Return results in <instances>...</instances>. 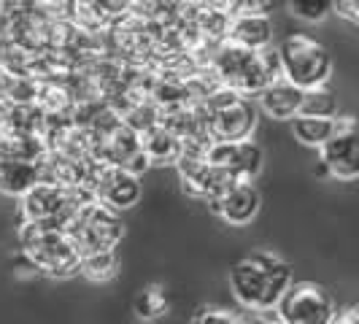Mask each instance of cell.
<instances>
[{"label": "cell", "instance_id": "cell-8", "mask_svg": "<svg viewBox=\"0 0 359 324\" xmlns=\"http://www.w3.org/2000/svg\"><path fill=\"white\" fill-rule=\"evenodd\" d=\"M322 162L330 176L341 181L359 179V122L351 116H335V133L322 146Z\"/></svg>", "mask_w": 359, "mask_h": 324}, {"label": "cell", "instance_id": "cell-3", "mask_svg": "<svg viewBox=\"0 0 359 324\" xmlns=\"http://www.w3.org/2000/svg\"><path fill=\"white\" fill-rule=\"evenodd\" d=\"M214 68L219 71L222 81L230 84V90L238 95L241 92H262L268 84L284 79L278 52H273V49L252 52V49H241L235 43H227L216 52Z\"/></svg>", "mask_w": 359, "mask_h": 324}, {"label": "cell", "instance_id": "cell-26", "mask_svg": "<svg viewBox=\"0 0 359 324\" xmlns=\"http://www.w3.org/2000/svg\"><path fill=\"white\" fill-rule=\"evenodd\" d=\"M351 311H354V313H357V316H359V306H354V308H351Z\"/></svg>", "mask_w": 359, "mask_h": 324}, {"label": "cell", "instance_id": "cell-9", "mask_svg": "<svg viewBox=\"0 0 359 324\" xmlns=\"http://www.w3.org/2000/svg\"><path fill=\"white\" fill-rule=\"evenodd\" d=\"M205 160L214 168L230 173L238 181H249L262 165V149L249 141H235V144H211L205 151Z\"/></svg>", "mask_w": 359, "mask_h": 324}, {"label": "cell", "instance_id": "cell-14", "mask_svg": "<svg viewBox=\"0 0 359 324\" xmlns=\"http://www.w3.org/2000/svg\"><path fill=\"white\" fill-rule=\"evenodd\" d=\"M43 181V162H3L0 165V192L25 198Z\"/></svg>", "mask_w": 359, "mask_h": 324}, {"label": "cell", "instance_id": "cell-23", "mask_svg": "<svg viewBox=\"0 0 359 324\" xmlns=\"http://www.w3.org/2000/svg\"><path fill=\"white\" fill-rule=\"evenodd\" d=\"M335 8H338V14L346 19H351V22H357L359 25V0H351V3H332Z\"/></svg>", "mask_w": 359, "mask_h": 324}, {"label": "cell", "instance_id": "cell-10", "mask_svg": "<svg viewBox=\"0 0 359 324\" xmlns=\"http://www.w3.org/2000/svg\"><path fill=\"white\" fill-rule=\"evenodd\" d=\"M95 198L111 208H130L141 198V184L135 179V173L111 165L103 170L100 181H95Z\"/></svg>", "mask_w": 359, "mask_h": 324}, {"label": "cell", "instance_id": "cell-7", "mask_svg": "<svg viewBox=\"0 0 359 324\" xmlns=\"http://www.w3.org/2000/svg\"><path fill=\"white\" fill-rule=\"evenodd\" d=\"M208 130L214 135V144L249 141L254 130L252 103L233 90L216 92L208 106Z\"/></svg>", "mask_w": 359, "mask_h": 324}, {"label": "cell", "instance_id": "cell-19", "mask_svg": "<svg viewBox=\"0 0 359 324\" xmlns=\"http://www.w3.org/2000/svg\"><path fill=\"white\" fill-rule=\"evenodd\" d=\"M335 111H338V100H335L332 90H327V87H316V90L303 92V108H300V116L335 119Z\"/></svg>", "mask_w": 359, "mask_h": 324}, {"label": "cell", "instance_id": "cell-24", "mask_svg": "<svg viewBox=\"0 0 359 324\" xmlns=\"http://www.w3.org/2000/svg\"><path fill=\"white\" fill-rule=\"evenodd\" d=\"M332 324H359V316L354 313V311H346V313H341V316H335V322Z\"/></svg>", "mask_w": 359, "mask_h": 324}, {"label": "cell", "instance_id": "cell-21", "mask_svg": "<svg viewBox=\"0 0 359 324\" xmlns=\"http://www.w3.org/2000/svg\"><path fill=\"white\" fill-rule=\"evenodd\" d=\"M292 6V14L300 19H308V22H319V19L327 17V11L332 8V3L327 0H294L289 3Z\"/></svg>", "mask_w": 359, "mask_h": 324}, {"label": "cell", "instance_id": "cell-18", "mask_svg": "<svg viewBox=\"0 0 359 324\" xmlns=\"http://www.w3.org/2000/svg\"><path fill=\"white\" fill-rule=\"evenodd\" d=\"M168 303H170V300H168L165 289L157 287V284H151V287H144L138 295H135L133 311H135V316H138V319H144V322H154V319L165 316Z\"/></svg>", "mask_w": 359, "mask_h": 324}, {"label": "cell", "instance_id": "cell-25", "mask_svg": "<svg viewBox=\"0 0 359 324\" xmlns=\"http://www.w3.org/2000/svg\"><path fill=\"white\" fill-rule=\"evenodd\" d=\"M262 324H284L281 319H273V322H262Z\"/></svg>", "mask_w": 359, "mask_h": 324}, {"label": "cell", "instance_id": "cell-5", "mask_svg": "<svg viewBox=\"0 0 359 324\" xmlns=\"http://www.w3.org/2000/svg\"><path fill=\"white\" fill-rule=\"evenodd\" d=\"M122 233H125L122 219L114 214L108 205H103L100 200L84 205L68 222V235H71L73 246L81 254V259L97 252H111L114 243L122 238Z\"/></svg>", "mask_w": 359, "mask_h": 324}, {"label": "cell", "instance_id": "cell-6", "mask_svg": "<svg viewBox=\"0 0 359 324\" xmlns=\"http://www.w3.org/2000/svg\"><path fill=\"white\" fill-rule=\"evenodd\" d=\"M276 308L284 324H332L338 316L332 295L316 281H292Z\"/></svg>", "mask_w": 359, "mask_h": 324}, {"label": "cell", "instance_id": "cell-2", "mask_svg": "<svg viewBox=\"0 0 359 324\" xmlns=\"http://www.w3.org/2000/svg\"><path fill=\"white\" fill-rule=\"evenodd\" d=\"M22 252L27 254L41 273L57 278L81 270V254L73 246L65 222H27L22 224Z\"/></svg>", "mask_w": 359, "mask_h": 324}, {"label": "cell", "instance_id": "cell-16", "mask_svg": "<svg viewBox=\"0 0 359 324\" xmlns=\"http://www.w3.org/2000/svg\"><path fill=\"white\" fill-rule=\"evenodd\" d=\"M292 133L300 144L319 146L322 149L332 133H335V119H322V116H294L292 119Z\"/></svg>", "mask_w": 359, "mask_h": 324}, {"label": "cell", "instance_id": "cell-20", "mask_svg": "<svg viewBox=\"0 0 359 324\" xmlns=\"http://www.w3.org/2000/svg\"><path fill=\"white\" fill-rule=\"evenodd\" d=\"M116 268H119V259H116L114 249L111 252L90 254V257L81 259V270H84V276H90L92 281H106V278H111L116 273Z\"/></svg>", "mask_w": 359, "mask_h": 324}, {"label": "cell", "instance_id": "cell-4", "mask_svg": "<svg viewBox=\"0 0 359 324\" xmlns=\"http://www.w3.org/2000/svg\"><path fill=\"white\" fill-rule=\"evenodd\" d=\"M278 62H281V76L303 92L324 87L332 73L330 52L316 38L303 36V33H294L281 41Z\"/></svg>", "mask_w": 359, "mask_h": 324}, {"label": "cell", "instance_id": "cell-1", "mask_svg": "<svg viewBox=\"0 0 359 324\" xmlns=\"http://www.w3.org/2000/svg\"><path fill=\"white\" fill-rule=\"evenodd\" d=\"M230 284L238 303L254 311H270L281 303V297L292 287V268L276 254L254 252L233 265Z\"/></svg>", "mask_w": 359, "mask_h": 324}, {"label": "cell", "instance_id": "cell-13", "mask_svg": "<svg viewBox=\"0 0 359 324\" xmlns=\"http://www.w3.org/2000/svg\"><path fill=\"white\" fill-rule=\"evenodd\" d=\"M259 106L273 119H294L303 108V90L289 84L287 79H278L259 92Z\"/></svg>", "mask_w": 359, "mask_h": 324}, {"label": "cell", "instance_id": "cell-15", "mask_svg": "<svg viewBox=\"0 0 359 324\" xmlns=\"http://www.w3.org/2000/svg\"><path fill=\"white\" fill-rule=\"evenodd\" d=\"M43 144L38 135L17 133V130H0V165L3 162H41Z\"/></svg>", "mask_w": 359, "mask_h": 324}, {"label": "cell", "instance_id": "cell-11", "mask_svg": "<svg viewBox=\"0 0 359 324\" xmlns=\"http://www.w3.org/2000/svg\"><path fill=\"white\" fill-rule=\"evenodd\" d=\"M208 205L224 222H230V224H246L259 211V192H257V187L249 184V181H238L222 198L211 200Z\"/></svg>", "mask_w": 359, "mask_h": 324}, {"label": "cell", "instance_id": "cell-17", "mask_svg": "<svg viewBox=\"0 0 359 324\" xmlns=\"http://www.w3.org/2000/svg\"><path fill=\"white\" fill-rule=\"evenodd\" d=\"M141 146H144L146 157H151V160H170V157H181V141L173 135V133L162 130V127H151V130H146Z\"/></svg>", "mask_w": 359, "mask_h": 324}, {"label": "cell", "instance_id": "cell-12", "mask_svg": "<svg viewBox=\"0 0 359 324\" xmlns=\"http://www.w3.org/2000/svg\"><path fill=\"white\" fill-rule=\"evenodd\" d=\"M227 38H230V43L241 46V49L262 52V49H268L270 38H273V25L265 14H235Z\"/></svg>", "mask_w": 359, "mask_h": 324}, {"label": "cell", "instance_id": "cell-22", "mask_svg": "<svg viewBox=\"0 0 359 324\" xmlns=\"http://www.w3.org/2000/svg\"><path fill=\"white\" fill-rule=\"evenodd\" d=\"M192 324H246L238 313L224 311V308H200Z\"/></svg>", "mask_w": 359, "mask_h": 324}]
</instances>
